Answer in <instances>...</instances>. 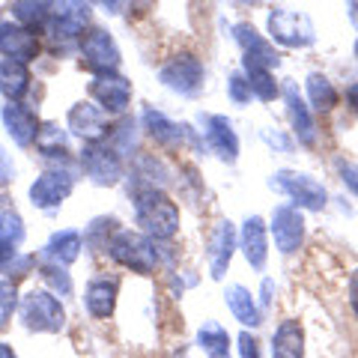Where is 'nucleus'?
I'll use <instances>...</instances> for the list:
<instances>
[{
	"label": "nucleus",
	"instance_id": "nucleus-45",
	"mask_svg": "<svg viewBox=\"0 0 358 358\" xmlns=\"http://www.w3.org/2000/svg\"><path fill=\"white\" fill-rule=\"evenodd\" d=\"M268 296H272V281H263V308L272 305V299Z\"/></svg>",
	"mask_w": 358,
	"mask_h": 358
},
{
	"label": "nucleus",
	"instance_id": "nucleus-2",
	"mask_svg": "<svg viewBox=\"0 0 358 358\" xmlns=\"http://www.w3.org/2000/svg\"><path fill=\"white\" fill-rule=\"evenodd\" d=\"M110 260L129 268L134 275H152L159 266V254L150 236H143L141 230H117V236L108 245Z\"/></svg>",
	"mask_w": 358,
	"mask_h": 358
},
{
	"label": "nucleus",
	"instance_id": "nucleus-31",
	"mask_svg": "<svg viewBox=\"0 0 358 358\" xmlns=\"http://www.w3.org/2000/svg\"><path fill=\"white\" fill-rule=\"evenodd\" d=\"M48 15H51V3H24V0H21V3H13V21L33 30V33H36V27L39 30L45 27Z\"/></svg>",
	"mask_w": 358,
	"mask_h": 358
},
{
	"label": "nucleus",
	"instance_id": "nucleus-25",
	"mask_svg": "<svg viewBox=\"0 0 358 358\" xmlns=\"http://www.w3.org/2000/svg\"><path fill=\"white\" fill-rule=\"evenodd\" d=\"M81 251H84V239H81L78 230L54 233V236L48 239V245H45V257L57 266H72L78 257H81Z\"/></svg>",
	"mask_w": 358,
	"mask_h": 358
},
{
	"label": "nucleus",
	"instance_id": "nucleus-24",
	"mask_svg": "<svg viewBox=\"0 0 358 358\" xmlns=\"http://www.w3.org/2000/svg\"><path fill=\"white\" fill-rule=\"evenodd\" d=\"M224 301H227V308L230 313L236 317L245 329H257L263 322L260 317V308H257V301H254V293L248 287H242V284H230L227 289H224Z\"/></svg>",
	"mask_w": 358,
	"mask_h": 358
},
{
	"label": "nucleus",
	"instance_id": "nucleus-41",
	"mask_svg": "<svg viewBox=\"0 0 358 358\" xmlns=\"http://www.w3.org/2000/svg\"><path fill=\"white\" fill-rule=\"evenodd\" d=\"M346 296H350V308H352L355 320H358V268L350 275V281H346Z\"/></svg>",
	"mask_w": 358,
	"mask_h": 358
},
{
	"label": "nucleus",
	"instance_id": "nucleus-23",
	"mask_svg": "<svg viewBox=\"0 0 358 358\" xmlns=\"http://www.w3.org/2000/svg\"><path fill=\"white\" fill-rule=\"evenodd\" d=\"M272 358H305V329L299 320H284L275 329Z\"/></svg>",
	"mask_w": 358,
	"mask_h": 358
},
{
	"label": "nucleus",
	"instance_id": "nucleus-28",
	"mask_svg": "<svg viewBox=\"0 0 358 358\" xmlns=\"http://www.w3.org/2000/svg\"><path fill=\"white\" fill-rule=\"evenodd\" d=\"M36 150L39 155H45V159H63L66 152H69V141H66V131L60 129V122H42L39 131H36Z\"/></svg>",
	"mask_w": 358,
	"mask_h": 358
},
{
	"label": "nucleus",
	"instance_id": "nucleus-12",
	"mask_svg": "<svg viewBox=\"0 0 358 358\" xmlns=\"http://www.w3.org/2000/svg\"><path fill=\"white\" fill-rule=\"evenodd\" d=\"M233 33H236V42L242 48V66H263V69H278V63H281V57H278L275 45L268 42L266 36H260V33L254 30V24H236L233 27Z\"/></svg>",
	"mask_w": 358,
	"mask_h": 358
},
{
	"label": "nucleus",
	"instance_id": "nucleus-33",
	"mask_svg": "<svg viewBox=\"0 0 358 358\" xmlns=\"http://www.w3.org/2000/svg\"><path fill=\"white\" fill-rule=\"evenodd\" d=\"M114 218H96V221H90V227L84 233V242L90 245V248H96V251H108V245L110 239L117 236V233H105V227H114Z\"/></svg>",
	"mask_w": 358,
	"mask_h": 358
},
{
	"label": "nucleus",
	"instance_id": "nucleus-5",
	"mask_svg": "<svg viewBox=\"0 0 358 358\" xmlns=\"http://www.w3.org/2000/svg\"><path fill=\"white\" fill-rule=\"evenodd\" d=\"M268 36H272V42L284 45V48H308L317 39V33H313V21L308 13L275 6L268 13Z\"/></svg>",
	"mask_w": 358,
	"mask_h": 358
},
{
	"label": "nucleus",
	"instance_id": "nucleus-17",
	"mask_svg": "<svg viewBox=\"0 0 358 358\" xmlns=\"http://www.w3.org/2000/svg\"><path fill=\"white\" fill-rule=\"evenodd\" d=\"M117 293H120V281L114 275H96L93 281L84 289V308L93 320H108L114 317L117 308Z\"/></svg>",
	"mask_w": 358,
	"mask_h": 358
},
{
	"label": "nucleus",
	"instance_id": "nucleus-38",
	"mask_svg": "<svg viewBox=\"0 0 358 358\" xmlns=\"http://www.w3.org/2000/svg\"><path fill=\"white\" fill-rule=\"evenodd\" d=\"M338 171H341L343 185L358 197V164H352V162H341V164H338Z\"/></svg>",
	"mask_w": 358,
	"mask_h": 358
},
{
	"label": "nucleus",
	"instance_id": "nucleus-42",
	"mask_svg": "<svg viewBox=\"0 0 358 358\" xmlns=\"http://www.w3.org/2000/svg\"><path fill=\"white\" fill-rule=\"evenodd\" d=\"M13 159H9L6 155V150L0 147V182H9V179H13Z\"/></svg>",
	"mask_w": 358,
	"mask_h": 358
},
{
	"label": "nucleus",
	"instance_id": "nucleus-43",
	"mask_svg": "<svg viewBox=\"0 0 358 358\" xmlns=\"http://www.w3.org/2000/svg\"><path fill=\"white\" fill-rule=\"evenodd\" d=\"M15 257H18V251H15V248H9V245H0V272H6L9 263H13Z\"/></svg>",
	"mask_w": 358,
	"mask_h": 358
},
{
	"label": "nucleus",
	"instance_id": "nucleus-32",
	"mask_svg": "<svg viewBox=\"0 0 358 358\" xmlns=\"http://www.w3.org/2000/svg\"><path fill=\"white\" fill-rule=\"evenodd\" d=\"M21 239H24V221L15 209L0 212V245H9V248H18Z\"/></svg>",
	"mask_w": 358,
	"mask_h": 358
},
{
	"label": "nucleus",
	"instance_id": "nucleus-35",
	"mask_svg": "<svg viewBox=\"0 0 358 358\" xmlns=\"http://www.w3.org/2000/svg\"><path fill=\"white\" fill-rule=\"evenodd\" d=\"M42 281L51 287V293L57 296V293H69L72 289V281H69V275H66V268L63 266H57V263H45L42 266Z\"/></svg>",
	"mask_w": 358,
	"mask_h": 358
},
{
	"label": "nucleus",
	"instance_id": "nucleus-44",
	"mask_svg": "<svg viewBox=\"0 0 358 358\" xmlns=\"http://www.w3.org/2000/svg\"><path fill=\"white\" fill-rule=\"evenodd\" d=\"M346 102H350V108H352L355 114H358V81L346 87Z\"/></svg>",
	"mask_w": 358,
	"mask_h": 358
},
{
	"label": "nucleus",
	"instance_id": "nucleus-40",
	"mask_svg": "<svg viewBox=\"0 0 358 358\" xmlns=\"http://www.w3.org/2000/svg\"><path fill=\"white\" fill-rule=\"evenodd\" d=\"M263 138H266L268 143H272V147L281 150V152H289V150H293V143H289V141H287V138H284V134L278 131V129H268V131H263Z\"/></svg>",
	"mask_w": 358,
	"mask_h": 358
},
{
	"label": "nucleus",
	"instance_id": "nucleus-26",
	"mask_svg": "<svg viewBox=\"0 0 358 358\" xmlns=\"http://www.w3.org/2000/svg\"><path fill=\"white\" fill-rule=\"evenodd\" d=\"M0 93L6 96V102H21L30 93V69L24 63L15 60L0 63Z\"/></svg>",
	"mask_w": 358,
	"mask_h": 358
},
{
	"label": "nucleus",
	"instance_id": "nucleus-48",
	"mask_svg": "<svg viewBox=\"0 0 358 358\" xmlns=\"http://www.w3.org/2000/svg\"><path fill=\"white\" fill-rule=\"evenodd\" d=\"M355 57H358V42H355Z\"/></svg>",
	"mask_w": 358,
	"mask_h": 358
},
{
	"label": "nucleus",
	"instance_id": "nucleus-22",
	"mask_svg": "<svg viewBox=\"0 0 358 358\" xmlns=\"http://www.w3.org/2000/svg\"><path fill=\"white\" fill-rule=\"evenodd\" d=\"M233 251H236V230H233L230 221H221L209 239V275L215 281H221L224 272L230 268Z\"/></svg>",
	"mask_w": 358,
	"mask_h": 358
},
{
	"label": "nucleus",
	"instance_id": "nucleus-18",
	"mask_svg": "<svg viewBox=\"0 0 358 358\" xmlns=\"http://www.w3.org/2000/svg\"><path fill=\"white\" fill-rule=\"evenodd\" d=\"M284 102H287L289 126H293L299 143L301 147H313V143H317V122H313L310 108L305 105V99L299 96V87L293 81H287V87H284Z\"/></svg>",
	"mask_w": 358,
	"mask_h": 358
},
{
	"label": "nucleus",
	"instance_id": "nucleus-9",
	"mask_svg": "<svg viewBox=\"0 0 358 358\" xmlns=\"http://www.w3.org/2000/svg\"><path fill=\"white\" fill-rule=\"evenodd\" d=\"M81 167L96 185H117L122 179V159L108 143H84Z\"/></svg>",
	"mask_w": 358,
	"mask_h": 358
},
{
	"label": "nucleus",
	"instance_id": "nucleus-11",
	"mask_svg": "<svg viewBox=\"0 0 358 358\" xmlns=\"http://www.w3.org/2000/svg\"><path fill=\"white\" fill-rule=\"evenodd\" d=\"M72 188H75V179L72 173H66V171H45L39 173L36 179H33V185H30V203L36 206V209H57L66 197L72 194Z\"/></svg>",
	"mask_w": 358,
	"mask_h": 358
},
{
	"label": "nucleus",
	"instance_id": "nucleus-8",
	"mask_svg": "<svg viewBox=\"0 0 358 358\" xmlns=\"http://www.w3.org/2000/svg\"><path fill=\"white\" fill-rule=\"evenodd\" d=\"M90 18V6L87 3H60L51 6V15L45 21L42 33L48 36L54 45H72L75 39L81 42L84 27Z\"/></svg>",
	"mask_w": 358,
	"mask_h": 358
},
{
	"label": "nucleus",
	"instance_id": "nucleus-47",
	"mask_svg": "<svg viewBox=\"0 0 358 358\" xmlns=\"http://www.w3.org/2000/svg\"><path fill=\"white\" fill-rule=\"evenodd\" d=\"M0 358H18V355L13 352V346H6V343H0Z\"/></svg>",
	"mask_w": 358,
	"mask_h": 358
},
{
	"label": "nucleus",
	"instance_id": "nucleus-1",
	"mask_svg": "<svg viewBox=\"0 0 358 358\" xmlns=\"http://www.w3.org/2000/svg\"><path fill=\"white\" fill-rule=\"evenodd\" d=\"M134 221L143 236L167 242L179 233V206L162 188H138L134 192Z\"/></svg>",
	"mask_w": 358,
	"mask_h": 358
},
{
	"label": "nucleus",
	"instance_id": "nucleus-13",
	"mask_svg": "<svg viewBox=\"0 0 358 358\" xmlns=\"http://www.w3.org/2000/svg\"><path fill=\"white\" fill-rule=\"evenodd\" d=\"M69 131L78 134L84 143H105V138L110 134L105 110L96 108L93 102H75L69 108Z\"/></svg>",
	"mask_w": 358,
	"mask_h": 358
},
{
	"label": "nucleus",
	"instance_id": "nucleus-6",
	"mask_svg": "<svg viewBox=\"0 0 358 358\" xmlns=\"http://www.w3.org/2000/svg\"><path fill=\"white\" fill-rule=\"evenodd\" d=\"M78 48H81L84 69L93 72V75H114L120 69V63H122V54L117 48V42H114V36H110L105 27L84 30Z\"/></svg>",
	"mask_w": 358,
	"mask_h": 358
},
{
	"label": "nucleus",
	"instance_id": "nucleus-19",
	"mask_svg": "<svg viewBox=\"0 0 358 358\" xmlns=\"http://www.w3.org/2000/svg\"><path fill=\"white\" fill-rule=\"evenodd\" d=\"M239 245H242V254L248 260L251 268H263L266 266V257H268V230H266V221L260 215H248L242 224V233H239Z\"/></svg>",
	"mask_w": 358,
	"mask_h": 358
},
{
	"label": "nucleus",
	"instance_id": "nucleus-15",
	"mask_svg": "<svg viewBox=\"0 0 358 358\" xmlns=\"http://www.w3.org/2000/svg\"><path fill=\"white\" fill-rule=\"evenodd\" d=\"M0 54L15 63H30L39 57V36L27 27L15 24V21H3L0 24Z\"/></svg>",
	"mask_w": 358,
	"mask_h": 358
},
{
	"label": "nucleus",
	"instance_id": "nucleus-16",
	"mask_svg": "<svg viewBox=\"0 0 358 358\" xmlns=\"http://www.w3.org/2000/svg\"><path fill=\"white\" fill-rule=\"evenodd\" d=\"M200 126H203L206 147L215 152L221 162L233 164V162L239 159V138H236V131H233V122L227 117L206 114V117H200Z\"/></svg>",
	"mask_w": 358,
	"mask_h": 358
},
{
	"label": "nucleus",
	"instance_id": "nucleus-39",
	"mask_svg": "<svg viewBox=\"0 0 358 358\" xmlns=\"http://www.w3.org/2000/svg\"><path fill=\"white\" fill-rule=\"evenodd\" d=\"M239 355L242 358H260V341H257L251 331L239 334Z\"/></svg>",
	"mask_w": 358,
	"mask_h": 358
},
{
	"label": "nucleus",
	"instance_id": "nucleus-37",
	"mask_svg": "<svg viewBox=\"0 0 358 358\" xmlns=\"http://www.w3.org/2000/svg\"><path fill=\"white\" fill-rule=\"evenodd\" d=\"M227 96L233 105H248L251 102V90H248V81H245V75L233 72L230 81H227Z\"/></svg>",
	"mask_w": 358,
	"mask_h": 358
},
{
	"label": "nucleus",
	"instance_id": "nucleus-27",
	"mask_svg": "<svg viewBox=\"0 0 358 358\" xmlns=\"http://www.w3.org/2000/svg\"><path fill=\"white\" fill-rule=\"evenodd\" d=\"M305 87H308V102H310V108L317 110V114H331V110L338 108L341 96H338L334 84L322 72L308 75V84Z\"/></svg>",
	"mask_w": 358,
	"mask_h": 358
},
{
	"label": "nucleus",
	"instance_id": "nucleus-20",
	"mask_svg": "<svg viewBox=\"0 0 358 358\" xmlns=\"http://www.w3.org/2000/svg\"><path fill=\"white\" fill-rule=\"evenodd\" d=\"M3 126L9 131V138H13L18 147H30L33 141H36V131L42 122L36 120V114L27 108V105H21V102H6L3 105Z\"/></svg>",
	"mask_w": 358,
	"mask_h": 358
},
{
	"label": "nucleus",
	"instance_id": "nucleus-10",
	"mask_svg": "<svg viewBox=\"0 0 358 358\" xmlns=\"http://www.w3.org/2000/svg\"><path fill=\"white\" fill-rule=\"evenodd\" d=\"M272 236H275V245L278 251H281L284 257L296 254L301 248V242H305V215H301L299 206H278L272 212Z\"/></svg>",
	"mask_w": 358,
	"mask_h": 358
},
{
	"label": "nucleus",
	"instance_id": "nucleus-29",
	"mask_svg": "<svg viewBox=\"0 0 358 358\" xmlns=\"http://www.w3.org/2000/svg\"><path fill=\"white\" fill-rule=\"evenodd\" d=\"M197 343L206 358H230V334L218 322H212V320L203 322L197 331Z\"/></svg>",
	"mask_w": 358,
	"mask_h": 358
},
{
	"label": "nucleus",
	"instance_id": "nucleus-34",
	"mask_svg": "<svg viewBox=\"0 0 358 358\" xmlns=\"http://www.w3.org/2000/svg\"><path fill=\"white\" fill-rule=\"evenodd\" d=\"M110 150H114L120 159L122 155H129L131 152V147H134V122L131 120H122V122H117V129L110 131V143H108Z\"/></svg>",
	"mask_w": 358,
	"mask_h": 358
},
{
	"label": "nucleus",
	"instance_id": "nucleus-36",
	"mask_svg": "<svg viewBox=\"0 0 358 358\" xmlns=\"http://www.w3.org/2000/svg\"><path fill=\"white\" fill-rule=\"evenodd\" d=\"M15 308H18V289H15V284L0 281V329L9 326Z\"/></svg>",
	"mask_w": 358,
	"mask_h": 358
},
{
	"label": "nucleus",
	"instance_id": "nucleus-30",
	"mask_svg": "<svg viewBox=\"0 0 358 358\" xmlns=\"http://www.w3.org/2000/svg\"><path fill=\"white\" fill-rule=\"evenodd\" d=\"M245 81H248L251 96H257L260 102H272V99L281 96V87H278L275 75L263 69V66H245Z\"/></svg>",
	"mask_w": 358,
	"mask_h": 358
},
{
	"label": "nucleus",
	"instance_id": "nucleus-4",
	"mask_svg": "<svg viewBox=\"0 0 358 358\" xmlns=\"http://www.w3.org/2000/svg\"><path fill=\"white\" fill-rule=\"evenodd\" d=\"M159 81L171 90V93H179L185 99H194L200 96V90H203V81H206V69H203V60L197 57L192 51H182L171 57L162 72H159Z\"/></svg>",
	"mask_w": 358,
	"mask_h": 358
},
{
	"label": "nucleus",
	"instance_id": "nucleus-3",
	"mask_svg": "<svg viewBox=\"0 0 358 358\" xmlns=\"http://www.w3.org/2000/svg\"><path fill=\"white\" fill-rule=\"evenodd\" d=\"M21 320L30 331H42V334H57L66 326V310L60 305V299L51 289L33 287L30 293L21 299Z\"/></svg>",
	"mask_w": 358,
	"mask_h": 358
},
{
	"label": "nucleus",
	"instance_id": "nucleus-21",
	"mask_svg": "<svg viewBox=\"0 0 358 358\" xmlns=\"http://www.w3.org/2000/svg\"><path fill=\"white\" fill-rule=\"evenodd\" d=\"M141 120H143V131H147L155 143H162V147H167V150H179V147H185L188 129H185V126H179V122H173L171 117H164L162 110L147 108V110H143V117H141Z\"/></svg>",
	"mask_w": 358,
	"mask_h": 358
},
{
	"label": "nucleus",
	"instance_id": "nucleus-7",
	"mask_svg": "<svg viewBox=\"0 0 358 358\" xmlns=\"http://www.w3.org/2000/svg\"><path fill=\"white\" fill-rule=\"evenodd\" d=\"M272 188L284 192L299 209H310V212H320L326 209L329 203V192L326 185L317 182L310 173H299V171H278L272 176Z\"/></svg>",
	"mask_w": 358,
	"mask_h": 358
},
{
	"label": "nucleus",
	"instance_id": "nucleus-14",
	"mask_svg": "<svg viewBox=\"0 0 358 358\" xmlns=\"http://www.w3.org/2000/svg\"><path fill=\"white\" fill-rule=\"evenodd\" d=\"M90 96L99 102V108L108 114H122L131 102V81L122 75H96L90 81Z\"/></svg>",
	"mask_w": 358,
	"mask_h": 358
},
{
	"label": "nucleus",
	"instance_id": "nucleus-46",
	"mask_svg": "<svg viewBox=\"0 0 358 358\" xmlns=\"http://www.w3.org/2000/svg\"><path fill=\"white\" fill-rule=\"evenodd\" d=\"M346 13H350V21L358 27V3H350V6H346Z\"/></svg>",
	"mask_w": 358,
	"mask_h": 358
}]
</instances>
